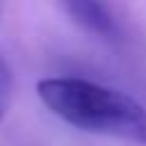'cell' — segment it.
I'll return each instance as SVG.
<instances>
[{
	"mask_svg": "<svg viewBox=\"0 0 146 146\" xmlns=\"http://www.w3.org/2000/svg\"><path fill=\"white\" fill-rule=\"evenodd\" d=\"M36 94L55 116L78 130L146 144V107L119 89L80 78H46Z\"/></svg>",
	"mask_w": 146,
	"mask_h": 146,
	"instance_id": "1",
	"label": "cell"
},
{
	"mask_svg": "<svg viewBox=\"0 0 146 146\" xmlns=\"http://www.w3.org/2000/svg\"><path fill=\"white\" fill-rule=\"evenodd\" d=\"M64 9L71 14V18H73L78 25H82V27L89 30L91 34L103 36V39H116L119 25H116L114 14L110 11L107 5L78 0V2H66Z\"/></svg>",
	"mask_w": 146,
	"mask_h": 146,
	"instance_id": "2",
	"label": "cell"
},
{
	"mask_svg": "<svg viewBox=\"0 0 146 146\" xmlns=\"http://www.w3.org/2000/svg\"><path fill=\"white\" fill-rule=\"evenodd\" d=\"M9 91H11V71H9V64L0 57V119L9 103Z\"/></svg>",
	"mask_w": 146,
	"mask_h": 146,
	"instance_id": "3",
	"label": "cell"
}]
</instances>
